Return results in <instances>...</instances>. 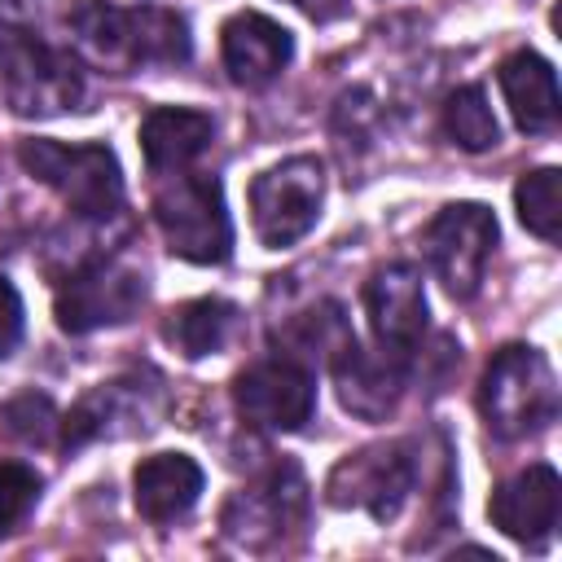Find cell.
I'll return each mask as SVG.
<instances>
[{
	"label": "cell",
	"instance_id": "1",
	"mask_svg": "<svg viewBox=\"0 0 562 562\" xmlns=\"http://www.w3.org/2000/svg\"><path fill=\"white\" fill-rule=\"evenodd\" d=\"M75 40L101 66H136V61H184L189 31L180 13L167 9H114L105 0H83L70 13Z\"/></svg>",
	"mask_w": 562,
	"mask_h": 562
},
{
	"label": "cell",
	"instance_id": "2",
	"mask_svg": "<svg viewBox=\"0 0 562 562\" xmlns=\"http://www.w3.org/2000/svg\"><path fill=\"white\" fill-rule=\"evenodd\" d=\"M479 413L501 439H518L549 426L558 413V382L549 360L531 347H501L483 373Z\"/></svg>",
	"mask_w": 562,
	"mask_h": 562
},
{
	"label": "cell",
	"instance_id": "3",
	"mask_svg": "<svg viewBox=\"0 0 562 562\" xmlns=\"http://www.w3.org/2000/svg\"><path fill=\"white\" fill-rule=\"evenodd\" d=\"M0 92L18 114H61L83 97L79 66L22 26H0Z\"/></svg>",
	"mask_w": 562,
	"mask_h": 562
},
{
	"label": "cell",
	"instance_id": "4",
	"mask_svg": "<svg viewBox=\"0 0 562 562\" xmlns=\"http://www.w3.org/2000/svg\"><path fill=\"white\" fill-rule=\"evenodd\" d=\"M22 167L57 189L79 215H114L123 202V176L105 145H61V140H22Z\"/></svg>",
	"mask_w": 562,
	"mask_h": 562
},
{
	"label": "cell",
	"instance_id": "5",
	"mask_svg": "<svg viewBox=\"0 0 562 562\" xmlns=\"http://www.w3.org/2000/svg\"><path fill=\"white\" fill-rule=\"evenodd\" d=\"M154 215L180 259H193V263L228 259L233 224H228L220 184L211 176H176L171 184H162L154 198Z\"/></svg>",
	"mask_w": 562,
	"mask_h": 562
},
{
	"label": "cell",
	"instance_id": "6",
	"mask_svg": "<svg viewBox=\"0 0 562 562\" xmlns=\"http://www.w3.org/2000/svg\"><path fill=\"white\" fill-rule=\"evenodd\" d=\"M492 246H496V220L479 202L443 206L422 233V250H426L435 277L457 299H470L479 290V281L487 272V259H492Z\"/></svg>",
	"mask_w": 562,
	"mask_h": 562
},
{
	"label": "cell",
	"instance_id": "7",
	"mask_svg": "<svg viewBox=\"0 0 562 562\" xmlns=\"http://www.w3.org/2000/svg\"><path fill=\"white\" fill-rule=\"evenodd\" d=\"M321 162L316 158H290L272 171H263L250 184V220L263 246H290L299 241L321 211Z\"/></svg>",
	"mask_w": 562,
	"mask_h": 562
},
{
	"label": "cell",
	"instance_id": "8",
	"mask_svg": "<svg viewBox=\"0 0 562 562\" xmlns=\"http://www.w3.org/2000/svg\"><path fill=\"white\" fill-rule=\"evenodd\" d=\"M408 487H413V457L400 443L364 448V452L338 461L325 483L329 505H338V509L356 505V509H369L373 518H395Z\"/></svg>",
	"mask_w": 562,
	"mask_h": 562
},
{
	"label": "cell",
	"instance_id": "9",
	"mask_svg": "<svg viewBox=\"0 0 562 562\" xmlns=\"http://www.w3.org/2000/svg\"><path fill=\"white\" fill-rule=\"evenodd\" d=\"M145 299V281L123 263H92L57 290V325L66 334H88L97 325L127 321Z\"/></svg>",
	"mask_w": 562,
	"mask_h": 562
},
{
	"label": "cell",
	"instance_id": "10",
	"mask_svg": "<svg viewBox=\"0 0 562 562\" xmlns=\"http://www.w3.org/2000/svg\"><path fill=\"white\" fill-rule=\"evenodd\" d=\"M237 408L246 422L255 426H268V430H299L307 417H312V404H316V386H312V373L294 360H259L250 364L237 386Z\"/></svg>",
	"mask_w": 562,
	"mask_h": 562
},
{
	"label": "cell",
	"instance_id": "11",
	"mask_svg": "<svg viewBox=\"0 0 562 562\" xmlns=\"http://www.w3.org/2000/svg\"><path fill=\"white\" fill-rule=\"evenodd\" d=\"M558 501H562V487H558V474L549 465H527L522 474L505 479L492 501H487V514L492 522L518 540V544H531L540 549L553 527H558Z\"/></svg>",
	"mask_w": 562,
	"mask_h": 562
},
{
	"label": "cell",
	"instance_id": "12",
	"mask_svg": "<svg viewBox=\"0 0 562 562\" xmlns=\"http://www.w3.org/2000/svg\"><path fill=\"white\" fill-rule=\"evenodd\" d=\"M364 312L369 325L382 342V351L404 356L413 351V342L426 329V294H422V277L408 263H391L382 268L369 285H364Z\"/></svg>",
	"mask_w": 562,
	"mask_h": 562
},
{
	"label": "cell",
	"instance_id": "13",
	"mask_svg": "<svg viewBox=\"0 0 562 562\" xmlns=\"http://www.w3.org/2000/svg\"><path fill=\"white\" fill-rule=\"evenodd\" d=\"M290 53H294L290 31L263 13H237L224 22V66L246 88L268 83L290 61Z\"/></svg>",
	"mask_w": 562,
	"mask_h": 562
},
{
	"label": "cell",
	"instance_id": "14",
	"mask_svg": "<svg viewBox=\"0 0 562 562\" xmlns=\"http://www.w3.org/2000/svg\"><path fill=\"white\" fill-rule=\"evenodd\" d=\"M299 514H303V479H299L294 465H281V470L268 474V483L241 492V496L228 505L224 527H228L237 540L259 544L263 536L281 531L285 522H299Z\"/></svg>",
	"mask_w": 562,
	"mask_h": 562
},
{
	"label": "cell",
	"instance_id": "15",
	"mask_svg": "<svg viewBox=\"0 0 562 562\" xmlns=\"http://www.w3.org/2000/svg\"><path fill=\"white\" fill-rule=\"evenodd\" d=\"M136 509L149 522H171L184 509H193L202 492V470L184 452H158L136 465Z\"/></svg>",
	"mask_w": 562,
	"mask_h": 562
},
{
	"label": "cell",
	"instance_id": "16",
	"mask_svg": "<svg viewBox=\"0 0 562 562\" xmlns=\"http://www.w3.org/2000/svg\"><path fill=\"white\" fill-rule=\"evenodd\" d=\"M334 378H338V400L342 408H351L356 417H386L391 404L400 400V369L382 356H369L356 347V338H347L338 347V360H334Z\"/></svg>",
	"mask_w": 562,
	"mask_h": 562
},
{
	"label": "cell",
	"instance_id": "17",
	"mask_svg": "<svg viewBox=\"0 0 562 562\" xmlns=\"http://www.w3.org/2000/svg\"><path fill=\"white\" fill-rule=\"evenodd\" d=\"M501 92L514 110V123L522 132H553L558 127V75L536 53H514L501 66Z\"/></svg>",
	"mask_w": 562,
	"mask_h": 562
},
{
	"label": "cell",
	"instance_id": "18",
	"mask_svg": "<svg viewBox=\"0 0 562 562\" xmlns=\"http://www.w3.org/2000/svg\"><path fill=\"white\" fill-rule=\"evenodd\" d=\"M215 123L202 110H180V105H162L140 123V149L149 171H171L184 167L189 158H198L211 140Z\"/></svg>",
	"mask_w": 562,
	"mask_h": 562
},
{
	"label": "cell",
	"instance_id": "19",
	"mask_svg": "<svg viewBox=\"0 0 562 562\" xmlns=\"http://www.w3.org/2000/svg\"><path fill=\"white\" fill-rule=\"evenodd\" d=\"M233 325H237V307L233 303H224V299H193V303L171 312L167 334H171V342L184 356H211V351H220L228 342Z\"/></svg>",
	"mask_w": 562,
	"mask_h": 562
},
{
	"label": "cell",
	"instance_id": "20",
	"mask_svg": "<svg viewBox=\"0 0 562 562\" xmlns=\"http://www.w3.org/2000/svg\"><path fill=\"white\" fill-rule=\"evenodd\" d=\"M443 132L452 136V145L479 154L487 145H496V119L492 105L483 97V88H457L443 105Z\"/></svg>",
	"mask_w": 562,
	"mask_h": 562
},
{
	"label": "cell",
	"instance_id": "21",
	"mask_svg": "<svg viewBox=\"0 0 562 562\" xmlns=\"http://www.w3.org/2000/svg\"><path fill=\"white\" fill-rule=\"evenodd\" d=\"M514 202H518V220L536 237L558 241V228H562V193H558V171L553 167H540V171L522 176L518 189H514Z\"/></svg>",
	"mask_w": 562,
	"mask_h": 562
},
{
	"label": "cell",
	"instance_id": "22",
	"mask_svg": "<svg viewBox=\"0 0 562 562\" xmlns=\"http://www.w3.org/2000/svg\"><path fill=\"white\" fill-rule=\"evenodd\" d=\"M35 492H40L35 470H26L18 461L0 465V536H9L26 518V509L35 505Z\"/></svg>",
	"mask_w": 562,
	"mask_h": 562
},
{
	"label": "cell",
	"instance_id": "23",
	"mask_svg": "<svg viewBox=\"0 0 562 562\" xmlns=\"http://www.w3.org/2000/svg\"><path fill=\"white\" fill-rule=\"evenodd\" d=\"M4 426H9L13 439L40 443L53 426V404L44 395H18L13 404H4Z\"/></svg>",
	"mask_w": 562,
	"mask_h": 562
},
{
	"label": "cell",
	"instance_id": "24",
	"mask_svg": "<svg viewBox=\"0 0 562 562\" xmlns=\"http://www.w3.org/2000/svg\"><path fill=\"white\" fill-rule=\"evenodd\" d=\"M18 338H22V299H18V290L0 277V360L18 347Z\"/></svg>",
	"mask_w": 562,
	"mask_h": 562
},
{
	"label": "cell",
	"instance_id": "25",
	"mask_svg": "<svg viewBox=\"0 0 562 562\" xmlns=\"http://www.w3.org/2000/svg\"><path fill=\"white\" fill-rule=\"evenodd\" d=\"M303 13H312V18H334V13H342V0H294Z\"/></svg>",
	"mask_w": 562,
	"mask_h": 562
}]
</instances>
